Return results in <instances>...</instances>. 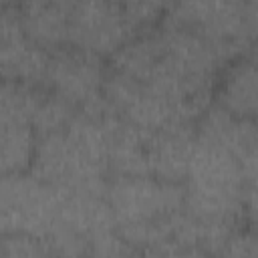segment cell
<instances>
[{
	"label": "cell",
	"instance_id": "1",
	"mask_svg": "<svg viewBox=\"0 0 258 258\" xmlns=\"http://www.w3.org/2000/svg\"><path fill=\"white\" fill-rule=\"evenodd\" d=\"M28 169L36 179L69 191L105 194L109 173L105 115L77 113L64 131L36 137Z\"/></svg>",
	"mask_w": 258,
	"mask_h": 258
},
{
	"label": "cell",
	"instance_id": "2",
	"mask_svg": "<svg viewBox=\"0 0 258 258\" xmlns=\"http://www.w3.org/2000/svg\"><path fill=\"white\" fill-rule=\"evenodd\" d=\"M183 191V208L198 220L236 224L244 214L254 220L256 183H248L238 159L218 145L196 139Z\"/></svg>",
	"mask_w": 258,
	"mask_h": 258
},
{
	"label": "cell",
	"instance_id": "3",
	"mask_svg": "<svg viewBox=\"0 0 258 258\" xmlns=\"http://www.w3.org/2000/svg\"><path fill=\"white\" fill-rule=\"evenodd\" d=\"M254 24L256 0H173L163 26L200 34L228 60L252 46Z\"/></svg>",
	"mask_w": 258,
	"mask_h": 258
},
{
	"label": "cell",
	"instance_id": "4",
	"mask_svg": "<svg viewBox=\"0 0 258 258\" xmlns=\"http://www.w3.org/2000/svg\"><path fill=\"white\" fill-rule=\"evenodd\" d=\"M105 198L117 228L143 226L183 210V183L163 181L153 175H115L107 181Z\"/></svg>",
	"mask_w": 258,
	"mask_h": 258
},
{
	"label": "cell",
	"instance_id": "5",
	"mask_svg": "<svg viewBox=\"0 0 258 258\" xmlns=\"http://www.w3.org/2000/svg\"><path fill=\"white\" fill-rule=\"evenodd\" d=\"M44 83L50 93L69 101L79 113L103 117L113 113L103 97L105 71L101 56L81 48H56L48 56Z\"/></svg>",
	"mask_w": 258,
	"mask_h": 258
},
{
	"label": "cell",
	"instance_id": "6",
	"mask_svg": "<svg viewBox=\"0 0 258 258\" xmlns=\"http://www.w3.org/2000/svg\"><path fill=\"white\" fill-rule=\"evenodd\" d=\"M133 30L135 26L123 4L113 0H77L69 44L105 56L119 50L131 38Z\"/></svg>",
	"mask_w": 258,
	"mask_h": 258
},
{
	"label": "cell",
	"instance_id": "7",
	"mask_svg": "<svg viewBox=\"0 0 258 258\" xmlns=\"http://www.w3.org/2000/svg\"><path fill=\"white\" fill-rule=\"evenodd\" d=\"M196 139L230 151L248 183H256V125L254 119H240L224 107H208L198 117Z\"/></svg>",
	"mask_w": 258,
	"mask_h": 258
},
{
	"label": "cell",
	"instance_id": "8",
	"mask_svg": "<svg viewBox=\"0 0 258 258\" xmlns=\"http://www.w3.org/2000/svg\"><path fill=\"white\" fill-rule=\"evenodd\" d=\"M48 56L24 34L16 10H0V81L36 85L44 81Z\"/></svg>",
	"mask_w": 258,
	"mask_h": 258
},
{
	"label": "cell",
	"instance_id": "9",
	"mask_svg": "<svg viewBox=\"0 0 258 258\" xmlns=\"http://www.w3.org/2000/svg\"><path fill=\"white\" fill-rule=\"evenodd\" d=\"M196 145L194 123L171 125L147 135V163L149 175L163 181L183 183L187 165Z\"/></svg>",
	"mask_w": 258,
	"mask_h": 258
},
{
	"label": "cell",
	"instance_id": "10",
	"mask_svg": "<svg viewBox=\"0 0 258 258\" xmlns=\"http://www.w3.org/2000/svg\"><path fill=\"white\" fill-rule=\"evenodd\" d=\"M77 0H20L16 16L24 34L44 50L69 44V30Z\"/></svg>",
	"mask_w": 258,
	"mask_h": 258
},
{
	"label": "cell",
	"instance_id": "11",
	"mask_svg": "<svg viewBox=\"0 0 258 258\" xmlns=\"http://www.w3.org/2000/svg\"><path fill=\"white\" fill-rule=\"evenodd\" d=\"M107 131V161L109 171L115 175H149L147 163V135L149 131L139 129L123 117L109 113L105 115Z\"/></svg>",
	"mask_w": 258,
	"mask_h": 258
},
{
	"label": "cell",
	"instance_id": "12",
	"mask_svg": "<svg viewBox=\"0 0 258 258\" xmlns=\"http://www.w3.org/2000/svg\"><path fill=\"white\" fill-rule=\"evenodd\" d=\"M218 105L240 119H254L256 113V67L252 56L234 62L222 83Z\"/></svg>",
	"mask_w": 258,
	"mask_h": 258
},
{
	"label": "cell",
	"instance_id": "13",
	"mask_svg": "<svg viewBox=\"0 0 258 258\" xmlns=\"http://www.w3.org/2000/svg\"><path fill=\"white\" fill-rule=\"evenodd\" d=\"M36 135L30 125L0 121V175H16L30 167Z\"/></svg>",
	"mask_w": 258,
	"mask_h": 258
},
{
	"label": "cell",
	"instance_id": "14",
	"mask_svg": "<svg viewBox=\"0 0 258 258\" xmlns=\"http://www.w3.org/2000/svg\"><path fill=\"white\" fill-rule=\"evenodd\" d=\"M44 93L36 91L34 85L0 81V121L32 127V117Z\"/></svg>",
	"mask_w": 258,
	"mask_h": 258
},
{
	"label": "cell",
	"instance_id": "15",
	"mask_svg": "<svg viewBox=\"0 0 258 258\" xmlns=\"http://www.w3.org/2000/svg\"><path fill=\"white\" fill-rule=\"evenodd\" d=\"M77 113L79 111L62 97H58L54 93H48V95L44 93V97L40 99L36 113L32 117V131L36 137L64 131L69 127V123L77 117Z\"/></svg>",
	"mask_w": 258,
	"mask_h": 258
},
{
	"label": "cell",
	"instance_id": "16",
	"mask_svg": "<svg viewBox=\"0 0 258 258\" xmlns=\"http://www.w3.org/2000/svg\"><path fill=\"white\" fill-rule=\"evenodd\" d=\"M0 254L8 256H42L52 254L46 240L24 234V232H8L0 236Z\"/></svg>",
	"mask_w": 258,
	"mask_h": 258
},
{
	"label": "cell",
	"instance_id": "17",
	"mask_svg": "<svg viewBox=\"0 0 258 258\" xmlns=\"http://www.w3.org/2000/svg\"><path fill=\"white\" fill-rule=\"evenodd\" d=\"M222 256H256L258 244L252 232H232L220 252Z\"/></svg>",
	"mask_w": 258,
	"mask_h": 258
},
{
	"label": "cell",
	"instance_id": "18",
	"mask_svg": "<svg viewBox=\"0 0 258 258\" xmlns=\"http://www.w3.org/2000/svg\"><path fill=\"white\" fill-rule=\"evenodd\" d=\"M113 2H119V4H125L127 0H113Z\"/></svg>",
	"mask_w": 258,
	"mask_h": 258
},
{
	"label": "cell",
	"instance_id": "19",
	"mask_svg": "<svg viewBox=\"0 0 258 258\" xmlns=\"http://www.w3.org/2000/svg\"><path fill=\"white\" fill-rule=\"evenodd\" d=\"M4 2H8V0H0V4H4Z\"/></svg>",
	"mask_w": 258,
	"mask_h": 258
}]
</instances>
